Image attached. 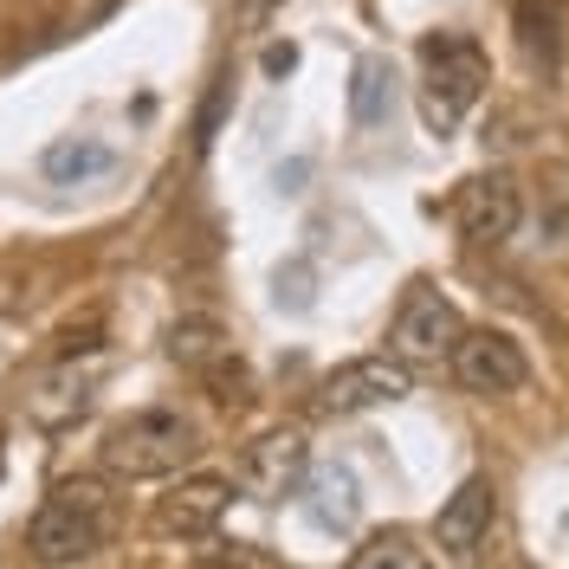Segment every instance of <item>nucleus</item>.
<instances>
[{
	"label": "nucleus",
	"mask_w": 569,
	"mask_h": 569,
	"mask_svg": "<svg viewBox=\"0 0 569 569\" xmlns=\"http://www.w3.org/2000/svg\"><path fill=\"white\" fill-rule=\"evenodd\" d=\"M117 531V505L98 479H59L52 498L39 505L33 531H27V550H33L39 569H66V563H84L98 557Z\"/></svg>",
	"instance_id": "obj_1"
},
{
	"label": "nucleus",
	"mask_w": 569,
	"mask_h": 569,
	"mask_svg": "<svg viewBox=\"0 0 569 569\" xmlns=\"http://www.w3.org/2000/svg\"><path fill=\"white\" fill-rule=\"evenodd\" d=\"M492 84V66L472 33H427L421 39V123L433 137H453L460 117Z\"/></svg>",
	"instance_id": "obj_2"
},
{
	"label": "nucleus",
	"mask_w": 569,
	"mask_h": 569,
	"mask_svg": "<svg viewBox=\"0 0 569 569\" xmlns=\"http://www.w3.org/2000/svg\"><path fill=\"white\" fill-rule=\"evenodd\" d=\"M201 453V427L181 408H137L104 433V466L117 479H169Z\"/></svg>",
	"instance_id": "obj_3"
},
{
	"label": "nucleus",
	"mask_w": 569,
	"mask_h": 569,
	"mask_svg": "<svg viewBox=\"0 0 569 569\" xmlns=\"http://www.w3.org/2000/svg\"><path fill=\"white\" fill-rule=\"evenodd\" d=\"M466 323H460V305L440 291V284H415L408 298H401V311H395L389 323V356L395 362H453V350H460Z\"/></svg>",
	"instance_id": "obj_4"
},
{
	"label": "nucleus",
	"mask_w": 569,
	"mask_h": 569,
	"mask_svg": "<svg viewBox=\"0 0 569 569\" xmlns=\"http://www.w3.org/2000/svg\"><path fill=\"white\" fill-rule=\"evenodd\" d=\"M415 395V369L395 362V356H350L337 362L318 382V415H362V408H382Z\"/></svg>",
	"instance_id": "obj_5"
},
{
	"label": "nucleus",
	"mask_w": 569,
	"mask_h": 569,
	"mask_svg": "<svg viewBox=\"0 0 569 569\" xmlns=\"http://www.w3.org/2000/svg\"><path fill=\"white\" fill-rule=\"evenodd\" d=\"M453 382L466 395H511L531 382V362L505 330H466L460 350H453Z\"/></svg>",
	"instance_id": "obj_6"
},
{
	"label": "nucleus",
	"mask_w": 569,
	"mask_h": 569,
	"mask_svg": "<svg viewBox=\"0 0 569 569\" xmlns=\"http://www.w3.org/2000/svg\"><path fill=\"white\" fill-rule=\"evenodd\" d=\"M518 213H525V201H518V181L505 176V169L472 176L460 194H453V227H460L472 247H498V240H511V233H518Z\"/></svg>",
	"instance_id": "obj_7"
},
{
	"label": "nucleus",
	"mask_w": 569,
	"mask_h": 569,
	"mask_svg": "<svg viewBox=\"0 0 569 569\" xmlns=\"http://www.w3.org/2000/svg\"><path fill=\"white\" fill-rule=\"evenodd\" d=\"M492 511H498V492L486 472H472L453 486V498L440 505V518H433V543H440V557L447 563H472L479 557V543L492 531Z\"/></svg>",
	"instance_id": "obj_8"
},
{
	"label": "nucleus",
	"mask_w": 569,
	"mask_h": 569,
	"mask_svg": "<svg viewBox=\"0 0 569 569\" xmlns=\"http://www.w3.org/2000/svg\"><path fill=\"white\" fill-rule=\"evenodd\" d=\"M169 350H176V362H188L194 376H208L213 389H220V401H240V395H247V369H240V356H233L227 330L213 318H181L176 330H169Z\"/></svg>",
	"instance_id": "obj_9"
},
{
	"label": "nucleus",
	"mask_w": 569,
	"mask_h": 569,
	"mask_svg": "<svg viewBox=\"0 0 569 569\" xmlns=\"http://www.w3.org/2000/svg\"><path fill=\"white\" fill-rule=\"evenodd\" d=\"M227 505H233V479H220V472H188L181 486L162 492L156 525L169 537H208L213 525L227 518Z\"/></svg>",
	"instance_id": "obj_10"
},
{
	"label": "nucleus",
	"mask_w": 569,
	"mask_h": 569,
	"mask_svg": "<svg viewBox=\"0 0 569 569\" xmlns=\"http://www.w3.org/2000/svg\"><path fill=\"white\" fill-rule=\"evenodd\" d=\"M511 33H518V52L543 78H557V66H563V33H569V0H511Z\"/></svg>",
	"instance_id": "obj_11"
},
{
	"label": "nucleus",
	"mask_w": 569,
	"mask_h": 569,
	"mask_svg": "<svg viewBox=\"0 0 569 569\" xmlns=\"http://www.w3.org/2000/svg\"><path fill=\"white\" fill-rule=\"evenodd\" d=\"M298 472H305V433H266V440H252L247 460H240V479H247L259 498H284L298 486Z\"/></svg>",
	"instance_id": "obj_12"
},
{
	"label": "nucleus",
	"mask_w": 569,
	"mask_h": 569,
	"mask_svg": "<svg viewBox=\"0 0 569 569\" xmlns=\"http://www.w3.org/2000/svg\"><path fill=\"white\" fill-rule=\"evenodd\" d=\"M84 401H91V376H78V369H71V356L46 376V382H33V395H27L33 421H46V427L78 421V415H84Z\"/></svg>",
	"instance_id": "obj_13"
},
{
	"label": "nucleus",
	"mask_w": 569,
	"mask_h": 569,
	"mask_svg": "<svg viewBox=\"0 0 569 569\" xmlns=\"http://www.w3.org/2000/svg\"><path fill=\"white\" fill-rule=\"evenodd\" d=\"M110 162H117V149L110 142H91V137H59L46 156H39V169H46V181H91V176H104Z\"/></svg>",
	"instance_id": "obj_14"
},
{
	"label": "nucleus",
	"mask_w": 569,
	"mask_h": 569,
	"mask_svg": "<svg viewBox=\"0 0 569 569\" xmlns=\"http://www.w3.org/2000/svg\"><path fill=\"white\" fill-rule=\"evenodd\" d=\"M350 569H433V563H427V550L408 531H382V537H369V543L356 550Z\"/></svg>",
	"instance_id": "obj_15"
},
{
	"label": "nucleus",
	"mask_w": 569,
	"mask_h": 569,
	"mask_svg": "<svg viewBox=\"0 0 569 569\" xmlns=\"http://www.w3.org/2000/svg\"><path fill=\"white\" fill-rule=\"evenodd\" d=\"M389 84H395V71L382 66V59H362V66H356L350 110H356V123H362V130H369V123H382V110H389Z\"/></svg>",
	"instance_id": "obj_16"
},
{
	"label": "nucleus",
	"mask_w": 569,
	"mask_h": 569,
	"mask_svg": "<svg viewBox=\"0 0 569 569\" xmlns=\"http://www.w3.org/2000/svg\"><path fill=\"white\" fill-rule=\"evenodd\" d=\"M194 569H252L247 557H208V563H194Z\"/></svg>",
	"instance_id": "obj_17"
},
{
	"label": "nucleus",
	"mask_w": 569,
	"mask_h": 569,
	"mask_svg": "<svg viewBox=\"0 0 569 569\" xmlns=\"http://www.w3.org/2000/svg\"><path fill=\"white\" fill-rule=\"evenodd\" d=\"M240 7H247V13H266V7H279V0H240Z\"/></svg>",
	"instance_id": "obj_18"
}]
</instances>
